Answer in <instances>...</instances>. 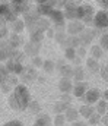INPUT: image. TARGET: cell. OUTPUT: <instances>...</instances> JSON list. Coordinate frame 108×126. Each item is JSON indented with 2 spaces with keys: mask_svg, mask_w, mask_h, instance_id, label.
I'll return each mask as SVG.
<instances>
[{
  "mask_svg": "<svg viewBox=\"0 0 108 126\" xmlns=\"http://www.w3.org/2000/svg\"><path fill=\"white\" fill-rule=\"evenodd\" d=\"M29 103H31V94H29L26 85L18 84L9 95V106L16 111H22V110L28 109Z\"/></svg>",
  "mask_w": 108,
  "mask_h": 126,
  "instance_id": "1",
  "label": "cell"
},
{
  "mask_svg": "<svg viewBox=\"0 0 108 126\" xmlns=\"http://www.w3.org/2000/svg\"><path fill=\"white\" fill-rule=\"evenodd\" d=\"M94 7L88 3L77 4V12H76V19H79L85 27L92 25V16H94Z\"/></svg>",
  "mask_w": 108,
  "mask_h": 126,
  "instance_id": "2",
  "label": "cell"
},
{
  "mask_svg": "<svg viewBox=\"0 0 108 126\" xmlns=\"http://www.w3.org/2000/svg\"><path fill=\"white\" fill-rule=\"evenodd\" d=\"M92 25L96 28V30H107L108 27V13L107 10H104V9H101V10H98V12H95L94 13V16H92Z\"/></svg>",
  "mask_w": 108,
  "mask_h": 126,
  "instance_id": "3",
  "label": "cell"
},
{
  "mask_svg": "<svg viewBox=\"0 0 108 126\" xmlns=\"http://www.w3.org/2000/svg\"><path fill=\"white\" fill-rule=\"evenodd\" d=\"M48 21H50L56 28H63V27L66 25V18H64L61 9H53V12L48 15Z\"/></svg>",
  "mask_w": 108,
  "mask_h": 126,
  "instance_id": "4",
  "label": "cell"
},
{
  "mask_svg": "<svg viewBox=\"0 0 108 126\" xmlns=\"http://www.w3.org/2000/svg\"><path fill=\"white\" fill-rule=\"evenodd\" d=\"M61 10H63V15H64L66 19H69V21L76 19V12H77V3H76V0H66L64 4H63V7H61Z\"/></svg>",
  "mask_w": 108,
  "mask_h": 126,
  "instance_id": "5",
  "label": "cell"
},
{
  "mask_svg": "<svg viewBox=\"0 0 108 126\" xmlns=\"http://www.w3.org/2000/svg\"><path fill=\"white\" fill-rule=\"evenodd\" d=\"M19 81H22V84H28V82H32L36 79V69L34 66H28V67H24L22 72L18 75Z\"/></svg>",
  "mask_w": 108,
  "mask_h": 126,
  "instance_id": "6",
  "label": "cell"
},
{
  "mask_svg": "<svg viewBox=\"0 0 108 126\" xmlns=\"http://www.w3.org/2000/svg\"><path fill=\"white\" fill-rule=\"evenodd\" d=\"M85 30V25L79 21V19H73L69 21L66 25V34L67 35H80V32Z\"/></svg>",
  "mask_w": 108,
  "mask_h": 126,
  "instance_id": "7",
  "label": "cell"
},
{
  "mask_svg": "<svg viewBox=\"0 0 108 126\" xmlns=\"http://www.w3.org/2000/svg\"><path fill=\"white\" fill-rule=\"evenodd\" d=\"M10 6H12L13 12L16 15H21V13L24 15V13H26L31 9L28 0H10Z\"/></svg>",
  "mask_w": 108,
  "mask_h": 126,
  "instance_id": "8",
  "label": "cell"
},
{
  "mask_svg": "<svg viewBox=\"0 0 108 126\" xmlns=\"http://www.w3.org/2000/svg\"><path fill=\"white\" fill-rule=\"evenodd\" d=\"M82 98L86 101V104H91V106L92 104H96L99 101V98H101V91L98 88H88L85 95Z\"/></svg>",
  "mask_w": 108,
  "mask_h": 126,
  "instance_id": "9",
  "label": "cell"
},
{
  "mask_svg": "<svg viewBox=\"0 0 108 126\" xmlns=\"http://www.w3.org/2000/svg\"><path fill=\"white\" fill-rule=\"evenodd\" d=\"M4 67H6V70H7V73H13V75H19L21 72H22V69H24V64L19 62H16V60H13V59H7L6 63H4Z\"/></svg>",
  "mask_w": 108,
  "mask_h": 126,
  "instance_id": "10",
  "label": "cell"
},
{
  "mask_svg": "<svg viewBox=\"0 0 108 126\" xmlns=\"http://www.w3.org/2000/svg\"><path fill=\"white\" fill-rule=\"evenodd\" d=\"M89 88V85L85 82V81H80V82H74L73 84V88H72V93L74 97H77V98H82L85 93H86V90Z\"/></svg>",
  "mask_w": 108,
  "mask_h": 126,
  "instance_id": "11",
  "label": "cell"
},
{
  "mask_svg": "<svg viewBox=\"0 0 108 126\" xmlns=\"http://www.w3.org/2000/svg\"><path fill=\"white\" fill-rule=\"evenodd\" d=\"M39 44H35V43H26L25 46H24V53L26 54V56H31V57H34V56H39Z\"/></svg>",
  "mask_w": 108,
  "mask_h": 126,
  "instance_id": "12",
  "label": "cell"
},
{
  "mask_svg": "<svg viewBox=\"0 0 108 126\" xmlns=\"http://www.w3.org/2000/svg\"><path fill=\"white\" fill-rule=\"evenodd\" d=\"M72 88H73V81L70 78H61L59 81V90H60V93L69 94L72 91Z\"/></svg>",
  "mask_w": 108,
  "mask_h": 126,
  "instance_id": "13",
  "label": "cell"
},
{
  "mask_svg": "<svg viewBox=\"0 0 108 126\" xmlns=\"http://www.w3.org/2000/svg\"><path fill=\"white\" fill-rule=\"evenodd\" d=\"M89 57H92V59H95V60H99V59H102L104 57V54H105V51L98 46V44H91V47H89Z\"/></svg>",
  "mask_w": 108,
  "mask_h": 126,
  "instance_id": "14",
  "label": "cell"
},
{
  "mask_svg": "<svg viewBox=\"0 0 108 126\" xmlns=\"http://www.w3.org/2000/svg\"><path fill=\"white\" fill-rule=\"evenodd\" d=\"M35 12L38 13V16H42V18H48V15L53 12V7H51L48 3H41V4H36Z\"/></svg>",
  "mask_w": 108,
  "mask_h": 126,
  "instance_id": "15",
  "label": "cell"
},
{
  "mask_svg": "<svg viewBox=\"0 0 108 126\" xmlns=\"http://www.w3.org/2000/svg\"><path fill=\"white\" fill-rule=\"evenodd\" d=\"M10 30L13 34H21V32H24L25 30V22H24V19H15L13 22H10Z\"/></svg>",
  "mask_w": 108,
  "mask_h": 126,
  "instance_id": "16",
  "label": "cell"
},
{
  "mask_svg": "<svg viewBox=\"0 0 108 126\" xmlns=\"http://www.w3.org/2000/svg\"><path fill=\"white\" fill-rule=\"evenodd\" d=\"M45 34L42 31H38V30H32L29 31V41L31 43H35V44H41V41L44 40Z\"/></svg>",
  "mask_w": 108,
  "mask_h": 126,
  "instance_id": "17",
  "label": "cell"
},
{
  "mask_svg": "<svg viewBox=\"0 0 108 126\" xmlns=\"http://www.w3.org/2000/svg\"><path fill=\"white\" fill-rule=\"evenodd\" d=\"M82 117H85V119H89L95 111H94V106H91V104H83L80 109H79V111H77Z\"/></svg>",
  "mask_w": 108,
  "mask_h": 126,
  "instance_id": "18",
  "label": "cell"
},
{
  "mask_svg": "<svg viewBox=\"0 0 108 126\" xmlns=\"http://www.w3.org/2000/svg\"><path fill=\"white\" fill-rule=\"evenodd\" d=\"M63 46H66V47H72V48H77V47L80 46V40H79L77 35H67V37H66V41H64Z\"/></svg>",
  "mask_w": 108,
  "mask_h": 126,
  "instance_id": "19",
  "label": "cell"
},
{
  "mask_svg": "<svg viewBox=\"0 0 108 126\" xmlns=\"http://www.w3.org/2000/svg\"><path fill=\"white\" fill-rule=\"evenodd\" d=\"M59 72L61 78H70L72 79L73 75V67L70 64H59Z\"/></svg>",
  "mask_w": 108,
  "mask_h": 126,
  "instance_id": "20",
  "label": "cell"
},
{
  "mask_svg": "<svg viewBox=\"0 0 108 126\" xmlns=\"http://www.w3.org/2000/svg\"><path fill=\"white\" fill-rule=\"evenodd\" d=\"M7 43L10 44V47H12V48H18V47L22 44V38H21V34H13V32H12V35L9 37Z\"/></svg>",
  "mask_w": 108,
  "mask_h": 126,
  "instance_id": "21",
  "label": "cell"
},
{
  "mask_svg": "<svg viewBox=\"0 0 108 126\" xmlns=\"http://www.w3.org/2000/svg\"><path fill=\"white\" fill-rule=\"evenodd\" d=\"M66 37H67V34H66V31L63 30V28H57L56 31H54V40L59 43V44H64V41H66Z\"/></svg>",
  "mask_w": 108,
  "mask_h": 126,
  "instance_id": "22",
  "label": "cell"
},
{
  "mask_svg": "<svg viewBox=\"0 0 108 126\" xmlns=\"http://www.w3.org/2000/svg\"><path fill=\"white\" fill-rule=\"evenodd\" d=\"M12 12H13V9H12L10 3H0V18L6 19Z\"/></svg>",
  "mask_w": 108,
  "mask_h": 126,
  "instance_id": "23",
  "label": "cell"
},
{
  "mask_svg": "<svg viewBox=\"0 0 108 126\" xmlns=\"http://www.w3.org/2000/svg\"><path fill=\"white\" fill-rule=\"evenodd\" d=\"M83 76H85V73H83L82 66H76V67H73L72 79L74 81V82H80V81H83Z\"/></svg>",
  "mask_w": 108,
  "mask_h": 126,
  "instance_id": "24",
  "label": "cell"
},
{
  "mask_svg": "<svg viewBox=\"0 0 108 126\" xmlns=\"http://www.w3.org/2000/svg\"><path fill=\"white\" fill-rule=\"evenodd\" d=\"M66 113H64V117H66V120H70V122H76L77 120V117H79V113H77V110H74V109H66L64 110Z\"/></svg>",
  "mask_w": 108,
  "mask_h": 126,
  "instance_id": "25",
  "label": "cell"
},
{
  "mask_svg": "<svg viewBox=\"0 0 108 126\" xmlns=\"http://www.w3.org/2000/svg\"><path fill=\"white\" fill-rule=\"evenodd\" d=\"M99 63H98V60H95V59H92V57H88L86 59V67L94 73V72H98L99 70Z\"/></svg>",
  "mask_w": 108,
  "mask_h": 126,
  "instance_id": "26",
  "label": "cell"
},
{
  "mask_svg": "<svg viewBox=\"0 0 108 126\" xmlns=\"http://www.w3.org/2000/svg\"><path fill=\"white\" fill-rule=\"evenodd\" d=\"M105 53H107V50H108V34H107V30L104 32H101V37H99V44H98Z\"/></svg>",
  "mask_w": 108,
  "mask_h": 126,
  "instance_id": "27",
  "label": "cell"
},
{
  "mask_svg": "<svg viewBox=\"0 0 108 126\" xmlns=\"http://www.w3.org/2000/svg\"><path fill=\"white\" fill-rule=\"evenodd\" d=\"M34 126H51V119L47 114H42V116L38 117V120L35 122Z\"/></svg>",
  "mask_w": 108,
  "mask_h": 126,
  "instance_id": "28",
  "label": "cell"
},
{
  "mask_svg": "<svg viewBox=\"0 0 108 126\" xmlns=\"http://www.w3.org/2000/svg\"><path fill=\"white\" fill-rule=\"evenodd\" d=\"M96 113L101 114V116L107 114V101L105 100H99L96 103Z\"/></svg>",
  "mask_w": 108,
  "mask_h": 126,
  "instance_id": "29",
  "label": "cell"
},
{
  "mask_svg": "<svg viewBox=\"0 0 108 126\" xmlns=\"http://www.w3.org/2000/svg\"><path fill=\"white\" fill-rule=\"evenodd\" d=\"M41 67L44 69V72H47V73H51V72L56 69V63L53 62V60H44Z\"/></svg>",
  "mask_w": 108,
  "mask_h": 126,
  "instance_id": "30",
  "label": "cell"
},
{
  "mask_svg": "<svg viewBox=\"0 0 108 126\" xmlns=\"http://www.w3.org/2000/svg\"><path fill=\"white\" fill-rule=\"evenodd\" d=\"M64 57H66L67 60H70V62H72L73 59L76 57V48L66 47V48H64Z\"/></svg>",
  "mask_w": 108,
  "mask_h": 126,
  "instance_id": "31",
  "label": "cell"
},
{
  "mask_svg": "<svg viewBox=\"0 0 108 126\" xmlns=\"http://www.w3.org/2000/svg\"><path fill=\"white\" fill-rule=\"evenodd\" d=\"M64 1H66V0H48L47 3H48L53 9H61L63 4H64Z\"/></svg>",
  "mask_w": 108,
  "mask_h": 126,
  "instance_id": "32",
  "label": "cell"
},
{
  "mask_svg": "<svg viewBox=\"0 0 108 126\" xmlns=\"http://www.w3.org/2000/svg\"><path fill=\"white\" fill-rule=\"evenodd\" d=\"M66 109H67V104H66V103H63V101H59V103L56 104V107H54V110H56L59 114H60L61 111H64Z\"/></svg>",
  "mask_w": 108,
  "mask_h": 126,
  "instance_id": "33",
  "label": "cell"
},
{
  "mask_svg": "<svg viewBox=\"0 0 108 126\" xmlns=\"http://www.w3.org/2000/svg\"><path fill=\"white\" fill-rule=\"evenodd\" d=\"M7 75H9V73H7V70H6L4 64H0V85L4 82V79H6Z\"/></svg>",
  "mask_w": 108,
  "mask_h": 126,
  "instance_id": "34",
  "label": "cell"
},
{
  "mask_svg": "<svg viewBox=\"0 0 108 126\" xmlns=\"http://www.w3.org/2000/svg\"><path fill=\"white\" fill-rule=\"evenodd\" d=\"M64 122H66L64 114H59V116H56V119H54V126H63Z\"/></svg>",
  "mask_w": 108,
  "mask_h": 126,
  "instance_id": "35",
  "label": "cell"
},
{
  "mask_svg": "<svg viewBox=\"0 0 108 126\" xmlns=\"http://www.w3.org/2000/svg\"><path fill=\"white\" fill-rule=\"evenodd\" d=\"M88 54V51H86V48L83 47V46H79L77 48H76V56L77 57H85Z\"/></svg>",
  "mask_w": 108,
  "mask_h": 126,
  "instance_id": "36",
  "label": "cell"
},
{
  "mask_svg": "<svg viewBox=\"0 0 108 126\" xmlns=\"http://www.w3.org/2000/svg\"><path fill=\"white\" fill-rule=\"evenodd\" d=\"M107 69H108V66H107V63L105 64H102V66H99V70L98 72H101V76H102V79L107 82V78H108V75H107Z\"/></svg>",
  "mask_w": 108,
  "mask_h": 126,
  "instance_id": "37",
  "label": "cell"
},
{
  "mask_svg": "<svg viewBox=\"0 0 108 126\" xmlns=\"http://www.w3.org/2000/svg\"><path fill=\"white\" fill-rule=\"evenodd\" d=\"M99 119H101V114H98V113H94V114L89 117V123H91V125H96V123L99 122Z\"/></svg>",
  "mask_w": 108,
  "mask_h": 126,
  "instance_id": "38",
  "label": "cell"
},
{
  "mask_svg": "<svg viewBox=\"0 0 108 126\" xmlns=\"http://www.w3.org/2000/svg\"><path fill=\"white\" fill-rule=\"evenodd\" d=\"M42 62H44V60H42L39 56H34V57H32V64L35 66V69L36 67H41V66H42Z\"/></svg>",
  "mask_w": 108,
  "mask_h": 126,
  "instance_id": "39",
  "label": "cell"
},
{
  "mask_svg": "<svg viewBox=\"0 0 108 126\" xmlns=\"http://www.w3.org/2000/svg\"><path fill=\"white\" fill-rule=\"evenodd\" d=\"M3 126H24L19 120H10V122H6Z\"/></svg>",
  "mask_w": 108,
  "mask_h": 126,
  "instance_id": "40",
  "label": "cell"
},
{
  "mask_svg": "<svg viewBox=\"0 0 108 126\" xmlns=\"http://www.w3.org/2000/svg\"><path fill=\"white\" fill-rule=\"evenodd\" d=\"M96 3L104 9V10H107V7H108V0H96Z\"/></svg>",
  "mask_w": 108,
  "mask_h": 126,
  "instance_id": "41",
  "label": "cell"
},
{
  "mask_svg": "<svg viewBox=\"0 0 108 126\" xmlns=\"http://www.w3.org/2000/svg\"><path fill=\"white\" fill-rule=\"evenodd\" d=\"M45 32H47V37H50V38H53V37H54V30H53L51 27H50Z\"/></svg>",
  "mask_w": 108,
  "mask_h": 126,
  "instance_id": "42",
  "label": "cell"
},
{
  "mask_svg": "<svg viewBox=\"0 0 108 126\" xmlns=\"http://www.w3.org/2000/svg\"><path fill=\"white\" fill-rule=\"evenodd\" d=\"M70 126H86V125H85L83 122H77V120H76V122H72Z\"/></svg>",
  "mask_w": 108,
  "mask_h": 126,
  "instance_id": "43",
  "label": "cell"
},
{
  "mask_svg": "<svg viewBox=\"0 0 108 126\" xmlns=\"http://www.w3.org/2000/svg\"><path fill=\"white\" fill-rule=\"evenodd\" d=\"M36 1V4H41V3H47L48 0H35Z\"/></svg>",
  "mask_w": 108,
  "mask_h": 126,
  "instance_id": "44",
  "label": "cell"
}]
</instances>
